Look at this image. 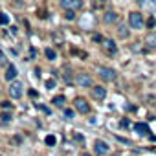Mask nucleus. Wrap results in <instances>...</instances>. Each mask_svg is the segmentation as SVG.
<instances>
[{"instance_id":"1","label":"nucleus","mask_w":156,"mask_h":156,"mask_svg":"<svg viewBox=\"0 0 156 156\" xmlns=\"http://www.w3.org/2000/svg\"><path fill=\"white\" fill-rule=\"evenodd\" d=\"M129 26L134 28V30H141L143 28V17H141V13L130 11L129 13Z\"/></svg>"},{"instance_id":"2","label":"nucleus","mask_w":156,"mask_h":156,"mask_svg":"<svg viewBox=\"0 0 156 156\" xmlns=\"http://www.w3.org/2000/svg\"><path fill=\"white\" fill-rule=\"evenodd\" d=\"M98 75L105 81H114L116 79V72L112 68H107V66H99L98 68Z\"/></svg>"},{"instance_id":"3","label":"nucleus","mask_w":156,"mask_h":156,"mask_svg":"<svg viewBox=\"0 0 156 156\" xmlns=\"http://www.w3.org/2000/svg\"><path fill=\"white\" fill-rule=\"evenodd\" d=\"M75 83L79 85V87H92V77H90L88 73L81 72V73L75 75Z\"/></svg>"},{"instance_id":"4","label":"nucleus","mask_w":156,"mask_h":156,"mask_svg":"<svg viewBox=\"0 0 156 156\" xmlns=\"http://www.w3.org/2000/svg\"><path fill=\"white\" fill-rule=\"evenodd\" d=\"M73 105H75V108L79 110L81 114H88V112H90V105H88V101L83 99V98H77V99L73 101Z\"/></svg>"},{"instance_id":"5","label":"nucleus","mask_w":156,"mask_h":156,"mask_svg":"<svg viewBox=\"0 0 156 156\" xmlns=\"http://www.w3.org/2000/svg\"><path fill=\"white\" fill-rule=\"evenodd\" d=\"M9 96L11 98H15V99H19L20 96H22V83H19V81H13L11 85H9Z\"/></svg>"},{"instance_id":"6","label":"nucleus","mask_w":156,"mask_h":156,"mask_svg":"<svg viewBox=\"0 0 156 156\" xmlns=\"http://www.w3.org/2000/svg\"><path fill=\"white\" fill-rule=\"evenodd\" d=\"M94 151H96V154L103 156V154L108 152V145H107L103 140H96V141H94Z\"/></svg>"},{"instance_id":"7","label":"nucleus","mask_w":156,"mask_h":156,"mask_svg":"<svg viewBox=\"0 0 156 156\" xmlns=\"http://www.w3.org/2000/svg\"><path fill=\"white\" fill-rule=\"evenodd\" d=\"M61 6L64 9H79L83 6L81 0H61Z\"/></svg>"},{"instance_id":"8","label":"nucleus","mask_w":156,"mask_h":156,"mask_svg":"<svg viewBox=\"0 0 156 156\" xmlns=\"http://www.w3.org/2000/svg\"><path fill=\"white\" fill-rule=\"evenodd\" d=\"M103 50H105L107 53H116L118 48H116V42H114L112 39H105V41H103Z\"/></svg>"},{"instance_id":"9","label":"nucleus","mask_w":156,"mask_h":156,"mask_svg":"<svg viewBox=\"0 0 156 156\" xmlns=\"http://www.w3.org/2000/svg\"><path fill=\"white\" fill-rule=\"evenodd\" d=\"M92 96H94L96 99H105V96H107V90H105V87H101V85L94 87V88H92Z\"/></svg>"},{"instance_id":"10","label":"nucleus","mask_w":156,"mask_h":156,"mask_svg":"<svg viewBox=\"0 0 156 156\" xmlns=\"http://www.w3.org/2000/svg\"><path fill=\"white\" fill-rule=\"evenodd\" d=\"M132 129H134V132H138V134H141V136L149 134V127H147L145 123H134Z\"/></svg>"},{"instance_id":"11","label":"nucleus","mask_w":156,"mask_h":156,"mask_svg":"<svg viewBox=\"0 0 156 156\" xmlns=\"http://www.w3.org/2000/svg\"><path fill=\"white\" fill-rule=\"evenodd\" d=\"M118 20V15L114 13V11H107L105 15H103V22L105 24H112V22H116Z\"/></svg>"},{"instance_id":"12","label":"nucleus","mask_w":156,"mask_h":156,"mask_svg":"<svg viewBox=\"0 0 156 156\" xmlns=\"http://www.w3.org/2000/svg\"><path fill=\"white\" fill-rule=\"evenodd\" d=\"M15 77H17V68H15L13 64H9V66L6 68V79H8V81H13Z\"/></svg>"},{"instance_id":"13","label":"nucleus","mask_w":156,"mask_h":156,"mask_svg":"<svg viewBox=\"0 0 156 156\" xmlns=\"http://www.w3.org/2000/svg\"><path fill=\"white\" fill-rule=\"evenodd\" d=\"M138 4L147 9H156V0H138Z\"/></svg>"},{"instance_id":"14","label":"nucleus","mask_w":156,"mask_h":156,"mask_svg":"<svg viewBox=\"0 0 156 156\" xmlns=\"http://www.w3.org/2000/svg\"><path fill=\"white\" fill-rule=\"evenodd\" d=\"M145 42H147V48H156V33H149Z\"/></svg>"},{"instance_id":"15","label":"nucleus","mask_w":156,"mask_h":156,"mask_svg":"<svg viewBox=\"0 0 156 156\" xmlns=\"http://www.w3.org/2000/svg\"><path fill=\"white\" fill-rule=\"evenodd\" d=\"M44 55H46V57H48L50 61H53V59L57 57V53H55V50H51V48H46V50H44Z\"/></svg>"},{"instance_id":"16","label":"nucleus","mask_w":156,"mask_h":156,"mask_svg":"<svg viewBox=\"0 0 156 156\" xmlns=\"http://www.w3.org/2000/svg\"><path fill=\"white\" fill-rule=\"evenodd\" d=\"M118 33H119V37H121V39H127V37H129V31H127V28H125V26H119V28H118Z\"/></svg>"},{"instance_id":"17","label":"nucleus","mask_w":156,"mask_h":156,"mask_svg":"<svg viewBox=\"0 0 156 156\" xmlns=\"http://www.w3.org/2000/svg\"><path fill=\"white\" fill-rule=\"evenodd\" d=\"M51 103H53V105H57V107H61V105L64 103V96H55V98L51 99Z\"/></svg>"},{"instance_id":"18","label":"nucleus","mask_w":156,"mask_h":156,"mask_svg":"<svg viewBox=\"0 0 156 156\" xmlns=\"http://www.w3.org/2000/svg\"><path fill=\"white\" fill-rule=\"evenodd\" d=\"M44 141H46V145H55V143H57V138H55V136H46Z\"/></svg>"},{"instance_id":"19","label":"nucleus","mask_w":156,"mask_h":156,"mask_svg":"<svg viewBox=\"0 0 156 156\" xmlns=\"http://www.w3.org/2000/svg\"><path fill=\"white\" fill-rule=\"evenodd\" d=\"M8 22H9V17L6 13H2V15H0V24H8Z\"/></svg>"},{"instance_id":"20","label":"nucleus","mask_w":156,"mask_h":156,"mask_svg":"<svg viewBox=\"0 0 156 156\" xmlns=\"http://www.w3.org/2000/svg\"><path fill=\"white\" fill-rule=\"evenodd\" d=\"M64 17H66L68 20H72V19L75 17V15H73V9H66V13H64Z\"/></svg>"},{"instance_id":"21","label":"nucleus","mask_w":156,"mask_h":156,"mask_svg":"<svg viewBox=\"0 0 156 156\" xmlns=\"http://www.w3.org/2000/svg\"><path fill=\"white\" fill-rule=\"evenodd\" d=\"M0 118H2V121L6 123V121H9V119H11V114H8V112H2V116H0Z\"/></svg>"},{"instance_id":"22","label":"nucleus","mask_w":156,"mask_h":156,"mask_svg":"<svg viewBox=\"0 0 156 156\" xmlns=\"http://www.w3.org/2000/svg\"><path fill=\"white\" fill-rule=\"evenodd\" d=\"M64 116H66L68 119H72V118H73V110H72V108H66V110H64Z\"/></svg>"},{"instance_id":"23","label":"nucleus","mask_w":156,"mask_h":156,"mask_svg":"<svg viewBox=\"0 0 156 156\" xmlns=\"http://www.w3.org/2000/svg\"><path fill=\"white\" fill-rule=\"evenodd\" d=\"M46 88H55V81L53 79H48L46 81Z\"/></svg>"},{"instance_id":"24","label":"nucleus","mask_w":156,"mask_h":156,"mask_svg":"<svg viewBox=\"0 0 156 156\" xmlns=\"http://www.w3.org/2000/svg\"><path fill=\"white\" fill-rule=\"evenodd\" d=\"M154 24H156V20H154V19H149V22H147V26H149V28H152Z\"/></svg>"},{"instance_id":"25","label":"nucleus","mask_w":156,"mask_h":156,"mask_svg":"<svg viewBox=\"0 0 156 156\" xmlns=\"http://www.w3.org/2000/svg\"><path fill=\"white\" fill-rule=\"evenodd\" d=\"M8 107H11V103L9 101H2V108H8Z\"/></svg>"},{"instance_id":"26","label":"nucleus","mask_w":156,"mask_h":156,"mask_svg":"<svg viewBox=\"0 0 156 156\" xmlns=\"http://www.w3.org/2000/svg\"><path fill=\"white\" fill-rule=\"evenodd\" d=\"M0 61H4V53L2 51H0Z\"/></svg>"},{"instance_id":"27","label":"nucleus","mask_w":156,"mask_h":156,"mask_svg":"<svg viewBox=\"0 0 156 156\" xmlns=\"http://www.w3.org/2000/svg\"><path fill=\"white\" fill-rule=\"evenodd\" d=\"M81 156H90V154H88V152H83V154H81Z\"/></svg>"},{"instance_id":"28","label":"nucleus","mask_w":156,"mask_h":156,"mask_svg":"<svg viewBox=\"0 0 156 156\" xmlns=\"http://www.w3.org/2000/svg\"><path fill=\"white\" fill-rule=\"evenodd\" d=\"M114 156H119V154H114Z\"/></svg>"}]
</instances>
